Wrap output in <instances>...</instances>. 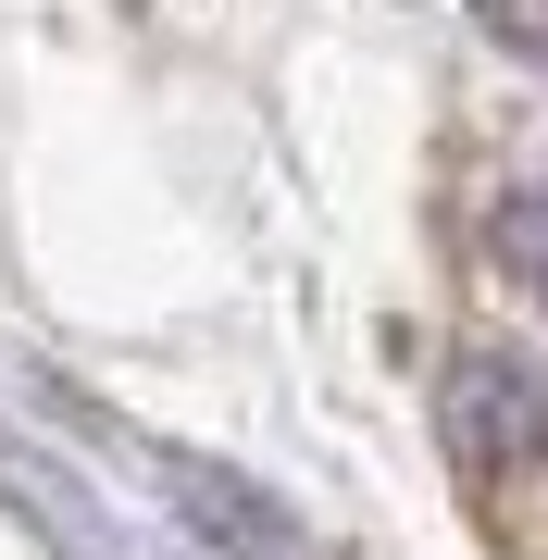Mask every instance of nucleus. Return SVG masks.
<instances>
[{
  "label": "nucleus",
  "mask_w": 548,
  "mask_h": 560,
  "mask_svg": "<svg viewBox=\"0 0 548 560\" xmlns=\"http://www.w3.org/2000/svg\"><path fill=\"white\" fill-rule=\"evenodd\" d=\"M499 261H511V287H536V300H548V187L499 200Z\"/></svg>",
  "instance_id": "f257e3e1"
},
{
  "label": "nucleus",
  "mask_w": 548,
  "mask_h": 560,
  "mask_svg": "<svg viewBox=\"0 0 548 560\" xmlns=\"http://www.w3.org/2000/svg\"><path fill=\"white\" fill-rule=\"evenodd\" d=\"M499 50H548V0H474Z\"/></svg>",
  "instance_id": "f03ea898"
}]
</instances>
